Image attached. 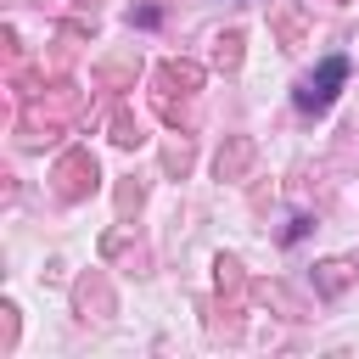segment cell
<instances>
[{
	"mask_svg": "<svg viewBox=\"0 0 359 359\" xmlns=\"http://www.w3.org/2000/svg\"><path fill=\"white\" fill-rule=\"evenodd\" d=\"M342 73H348L342 62H325V67H320V79H309V84L297 90V101H303V107H325V101H331V84H337Z\"/></svg>",
	"mask_w": 359,
	"mask_h": 359,
	"instance_id": "obj_1",
	"label": "cell"
}]
</instances>
